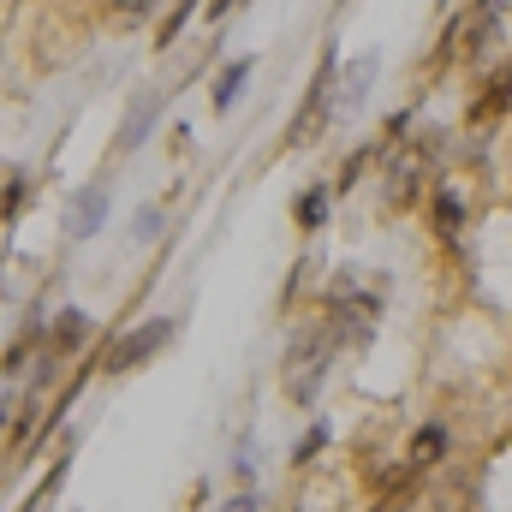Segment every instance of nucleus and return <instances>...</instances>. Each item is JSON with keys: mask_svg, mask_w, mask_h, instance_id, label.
<instances>
[{"mask_svg": "<svg viewBox=\"0 0 512 512\" xmlns=\"http://www.w3.org/2000/svg\"><path fill=\"white\" fill-rule=\"evenodd\" d=\"M423 161H429V143L411 149V155H399V161L387 167V203H393V209H405V203L417 197V185H423Z\"/></svg>", "mask_w": 512, "mask_h": 512, "instance_id": "nucleus-5", "label": "nucleus"}, {"mask_svg": "<svg viewBox=\"0 0 512 512\" xmlns=\"http://www.w3.org/2000/svg\"><path fill=\"white\" fill-rule=\"evenodd\" d=\"M149 114H155V102H137V114H131V126H126V149H137V143H143V131H149Z\"/></svg>", "mask_w": 512, "mask_h": 512, "instance_id": "nucleus-15", "label": "nucleus"}, {"mask_svg": "<svg viewBox=\"0 0 512 512\" xmlns=\"http://www.w3.org/2000/svg\"><path fill=\"white\" fill-rule=\"evenodd\" d=\"M221 512H256V501H251V495H239V501H227Z\"/></svg>", "mask_w": 512, "mask_h": 512, "instance_id": "nucleus-20", "label": "nucleus"}, {"mask_svg": "<svg viewBox=\"0 0 512 512\" xmlns=\"http://www.w3.org/2000/svg\"><path fill=\"white\" fill-rule=\"evenodd\" d=\"M405 507H411V489H393V495H387L376 512H405Z\"/></svg>", "mask_w": 512, "mask_h": 512, "instance_id": "nucleus-18", "label": "nucleus"}, {"mask_svg": "<svg viewBox=\"0 0 512 512\" xmlns=\"http://www.w3.org/2000/svg\"><path fill=\"white\" fill-rule=\"evenodd\" d=\"M316 447H322V429H310V435L298 441V465H310V453H316Z\"/></svg>", "mask_w": 512, "mask_h": 512, "instance_id": "nucleus-17", "label": "nucleus"}, {"mask_svg": "<svg viewBox=\"0 0 512 512\" xmlns=\"http://www.w3.org/2000/svg\"><path fill=\"white\" fill-rule=\"evenodd\" d=\"M441 447H447V429H441V423H429V429H417V441H411L405 465H411V471H423V465H435V459H441Z\"/></svg>", "mask_w": 512, "mask_h": 512, "instance_id": "nucleus-8", "label": "nucleus"}, {"mask_svg": "<svg viewBox=\"0 0 512 512\" xmlns=\"http://www.w3.org/2000/svg\"><path fill=\"white\" fill-rule=\"evenodd\" d=\"M233 6H239V0H209V18H227Z\"/></svg>", "mask_w": 512, "mask_h": 512, "instance_id": "nucleus-19", "label": "nucleus"}, {"mask_svg": "<svg viewBox=\"0 0 512 512\" xmlns=\"http://www.w3.org/2000/svg\"><path fill=\"white\" fill-rule=\"evenodd\" d=\"M507 108H512V72H501V78H489L483 102L471 108V126H489V120H501Z\"/></svg>", "mask_w": 512, "mask_h": 512, "instance_id": "nucleus-7", "label": "nucleus"}, {"mask_svg": "<svg viewBox=\"0 0 512 512\" xmlns=\"http://www.w3.org/2000/svg\"><path fill=\"white\" fill-rule=\"evenodd\" d=\"M340 316H328V322H316V328H304L298 340H292V352H286V393L298 399V405H310L316 399V387H322V370H328V352L340 346Z\"/></svg>", "mask_w": 512, "mask_h": 512, "instance_id": "nucleus-1", "label": "nucleus"}, {"mask_svg": "<svg viewBox=\"0 0 512 512\" xmlns=\"http://www.w3.org/2000/svg\"><path fill=\"white\" fill-rule=\"evenodd\" d=\"M24 197H30V173L12 167V173H6V221H18V203H24Z\"/></svg>", "mask_w": 512, "mask_h": 512, "instance_id": "nucleus-13", "label": "nucleus"}, {"mask_svg": "<svg viewBox=\"0 0 512 512\" xmlns=\"http://www.w3.org/2000/svg\"><path fill=\"white\" fill-rule=\"evenodd\" d=\"M102 215H108V191H102V185L78 191V203H72V233H78V239H90V233L102 227Z\"/></svg>", "mask_w": 512, "mask_h": 512, "instance_id": "nucleus-6", "label": "nucleus"}, {"mask_svg": "<svg viewBox=\"0 0 512 512\" xmlns=\"http://www.w3.org/2000/svg\"><path fill=\"white\" fill-rule=\"evenodd\" d=\"M167 340H173V322H167V316H161V322H143L137 334H126V340L108 352V370H114V376H126V370H137L143 358H155Z\"/></svg>", "mask_w": 512, "mask_h": 512, "instance_id": "nucleus-4", "label": "nucleus"}, {"mask_svg": "<svg viewBox=\"0 0 512 512\" xmlns=\"http://www.w3.org/2000/svg\"><path fill=\"white\" fill-rule=\"evenodd\" d=\"M131 233H137V239H155V233H161V209H143V215H137V227H131Z\"/></svg>", "mask_w": 512, "mask_h": 512, "instance_id": "nucleus-16", "label": "nucleus"}, {"mask_svg": "<svg viewBox=\"0 0 512 512\" xmlns=\"http://www.w3.org/2000/svg\"><path fill=\"white\" fill-rule=\"evenodd\" d=\"M84 334H90V316L66 310V316L54 322V352H72V346H84Z\"/></svg>", "mask_w": 512, "mask_h": 512, "instance_id": "nucleus-10", "label": "nucleus"}, {"mask_svg": "<svg viewBox=\"0 0 512 512\" xmlns=\"http://www.w3.org/2000/svg\"><path fill=\"white\" fill-rule=\"evenodd\" d=\"M370 72H376V54H364V60H358V72H352V84H346V102H364V90H370Z\"/></svg>", "mask_w": 512, "mask_h": 512, "instance_id": "nucleus-14", "label": "nucleus"}, {"mask_svg": "<svg viewBox=\"0 0 512 512\" xmlns=\"http://www.w3.org/2000/svg\"><path fill=\"white\" fill-rule=\"evenodd\" d=\"M292 215H298V227H304V233H316V227H322V215H328V191H304V197L292 203Z\"/></svg>", "mask_w": 512, "mask_h": 512, "instance_id": "nucleus-11", "label": "nucleus"}, {"mask_svg": "<svg viewBox=\"0 0 512 512\" xmlns=\"http://www.w3.org/2000/svg\"><path fill=\"white\" fill-rule=\"evenodd\" d=\"M245 78H251V60H233V66L221 72V84H215V114H227V108L239 102V90H245Z\"/></svg>", "mask_w": 512, "mask_h": 512, "instance_id": "nucleus-9", "label": "nucleus"}, {"mask_svg": "<svg viewBox=\"0 0 512 512\" xmlns=\"http://www.w3.org/2000/svg\"><path fill=\"white\" fill-rule=\"evenodd\" d=\"M459 221H465L459 197H453V191H441V197H435V233H441V239H453V233H459Z\"/></svg>", "mask_w": 512, "mask_h": 512, "instance_id": "nucleus-12", "label": "nucleus"}, {"mask_svg": "<svg viewBox=\"0 0 512 512\" xmlns=\"http://www.w3.org/2000/svg\"><path fill=\"white\" fill-rule=\"evenodd\" d=\"M328 96H334V54H322V72H316V84H310V96H304V108H298V120H292V137H286V143H316V137H322Z\"/></svg>", "mask_w": 512, "mask_h": 512, "instance_id": "nucleus-3", "label": "nucleus"}, {"mask_svg": "<svg viewBox=\"0 0 512 512\" xmlns=\"http://www.w3.org/2000/svg\"><path fill=\"white\" fill-rule=\"evenodd\" d=\"M495 12L501 0H471L453 24H447V42H441V60H471L489 36H495Z\"/></svg>", "mask_w": 512, "mask_h": 512, "instance_id": "nucleus-2", "label": "nucleus"}]
</instances>
